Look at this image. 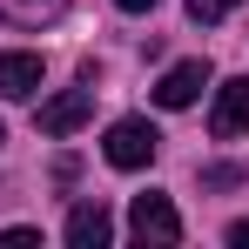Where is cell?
<instances>
[{"label":"cell","mask_w":249,"mask_h":249,"mask_svg":"<svg viewBox=\"0 0 249 249\" xmlns=\"http://www.w3.org/2000/svg\"><path fill=\"white\" fill-rule=\"evenodd\" d=\"M155 148H162V135L142 122V115H128V122L108 128V142H101V155H108V168H148L155 162Z\"/></svg>","instance_id":"obj_1"},{"label":"cell","mask_w":249,"mask_h":249,"mask_svg":"<svg viewBox=\"0 0 249 249\" xmlns=\"http://www.w3.org/2000/svg\"><path fill=\"white\" fill-rule=\"evenodd\" d=\"M128 236H135V243H182V215H175V202H168V196H135V209H128Z\"/></svg>","instance_id":"obj_2"},{"label":"cell","mask_w":249,"mask_h":249,"mask_svg":"<svg viewBox=\"0 0 249 249\" xmlns=\"http://www.w3.org/2000/svg\"><path fill=\"white\" fill-rule=\"evenodd\" d=\"M209 81H215V74H209L202 54H196V61H175L162 81H155V108H196V94H202Z\"/></svg>","instance_id":"obj_3"},{"label":"cell","mask_w":249,"mask_h":249,"mask_svg":"<svg viewBox=\"0 0 249 249\" xmlns=\"http://www.w3.org/2000/svg\"><path fill=\"white\" fill-rule=\"evenodd\" d=\"M209 135H215V142H236V135H249V81H243V74L215 88V108H209Z\"/></svg>","instance_id":"obj_4"},{"label":"cell","mask_w":249,"mask_h":249,"mask_svg":"<svg viewBox=\"0 0 249 249\" xmlns=\"http://www.w3.org/2000/svg\"><path fill=\"white\" fill-rule=\"evenodd\" d=\"M94 115V88H68V94H54V101H41V135H74V128Z\"/></svg>","instance_id":"obj_5"},{"label":"cell","mask_w":249,"mask_h":249,"mask_svg":"<svg viewBox=\"0 0 249 249\" xmlns=\"http://www.w3.org/2000/svg\"><path fill=\"white\" fill-rule=\"evenodd\" d=\"M41 54H20V47H14V54H0V101H27V94H34V88H41Z\"/></svg>","instance_id":"obj_6"},{"label":"cell","mask_w":249,"mask_h":249,"mask_svg":"<svg viewBox=\"0 0 249 249\" xmlns=\"http://www.w3.org/2000/svg\"><path fill=\"white\" fill-rule=\"evenodd\" d=\"M108 236H115V215H108L101 202H74V215H68V243H74V249H101Z\"/></svg>","instance_id":"obj_7"},{"label":"cell","mask_w":249,"mask_h":249,"mask_svg":"<svg viewBox=\"0 0 249 249\" xmlns=\"http://www.w3.org/2000/svg\"><path fill=\"white\" fill-rule=\"evenodd\" d=\"M61 14H68V0H0V20L7 27H47Z\"/></svg>","instance_id":"obj_8"},{"label":"cell","mask_w":249,"mask_h":249,"mask_svg":"<svg viewBox=\"0 0 249 249\" xmlns=\"http://www.w3.org/2000/svg\"><path fill=\"white\" fill-rule=\"evenodd\" d=\"M236 0H189V20H202V27H215L222 14H229Z\"/></svg>","instance_id":"obj_9"},{"label":"cell","mask_w":249,"mask_h":249,"mask_svg":"<svg viewBox=\"0 0 249 249\" xmlns=\"http://www.w3.org/2000/svg\"><path fill=\"white\" fill-rule=\"evenodd\" d=\"M202 182H209V189H236V182H243V168H229V162H215V168H202Z\"/></svg>","instance_id":"obj_10"},{"label":"cell","mask_w":249,"mask_h":249,"mask_svg":"<svg viewBox=\"0 0 249 249\" xmlns=\"http://www.w3.org/2000/svg\"><path fill=\"white\" fill-rule=\"evenodd\" d=\"M229 243H236V249H249V222H229Z\"/></svg>","instance_id":"obj_11"},{"label":"cell","mask_w":249,"mask_h":249,"mask_svg":"<svg viewBox=\"0 0 249 249\" xmlns=\"http://www.w3.org/2000/svg\"><path fill=\"white\" fill-rule=\"evenodd\" d=\"M115 7H122V14H148L155 0H115Z\"/></svg>","instance_id":"obj_12"},{"label":"cell","mask_w":249,"mask_h":249,"mask_svg":"<svg viewBox=\"0 0 249 249\" xmlns=\"http://www.w3.org/2000/svg\"><path fill=\"white\" fill-rule=\"evenodd\" d=\"M0 142H7V135H0Z\"/></svg>","instance_id":"obj_13"}]
</instances>
